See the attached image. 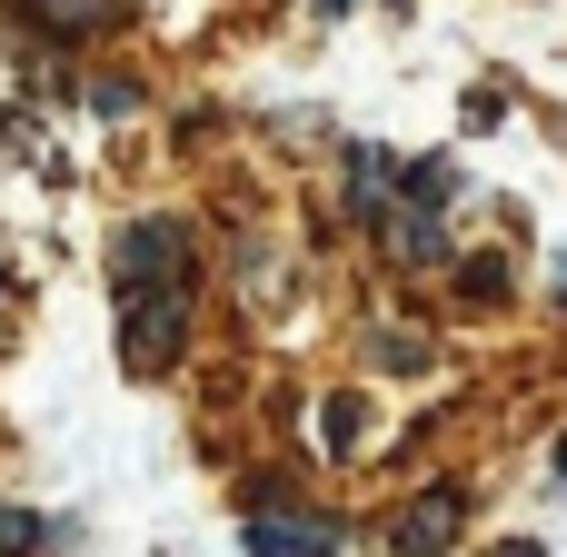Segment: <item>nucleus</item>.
I'll return each instance as SVG.
<instances>
[{
    "label": "nucleus",
    "instance_id": "nucleus-1",
    "mask_svg": "<svg viewBox=\"0 0 567 557\" xmlns=\"http://www.w3.org/2000/svg\"><path fill=\"white\" fill-rule=\"evenodd\" d=\"M189 269H199V229H189V219H130V229L110 239L120 299H140V289H189Z\"/></svg>",
    "mask_w": 567,
    "mask_h": 557
},
{
    "label": "nucleus",
    "instance_id": "nucleus-2",
    "mask_svg": "<svg viewBox=\"0 0 567 557\" xmlns=\"http://www.w3.org/2000/svg\"><path fill=\"white\" fill-rule=\"evenodd\" d=\"M468 478H429L399 518H389V557H449L458 538H468Z\"/></svg>",
    "mask_w": 567,
    "mask_h": 557
},
{
    "label": "nucleus",
    "instance_id": "nucleus-3",
    "mask_svg": "<svg viewBox=\"0 0 567 557\" xmlns=\"http://www.w3.org/2000/svg\"><path fill=\"white\" fill-rule=\"evenodd\" d=\"M120 319H130V339H120V359L150 379V369H169L179 349H189V289H140V299H120Z\"/></svg>",
    "mask_w": 567,
    "mask_h": 557
},
{
    "label": "nucleus",
    "instance_id": "nucleus-4",
    "mask_svg": "<svg viewBox=\"0 0 567 557\" xmlns=\"http://www.w3.org/2000/svg\"><path fill=\"white\" fill-rule=\"evenodd\" d=\"M239 557H339V528L329 518H299V508H279L269 488L239 508Z\"/></svg>",
    "mask_w": 567,
    "mask_h": 557
},
{
    "label": "nucleus",
    "instance_id": "nucleus-5",
    "mask_svg": "<svg viewBox=\"0 0 567 557\" xmlns=\"http://www.w3.org/2000/svg\"><path fill=\"white\" fill-rule=\"evenodd\" d=\"M339 199H349V219H369V229H379V219L409 199V169H399L389 149H369V140H359V149L339 159Z\"/></svg>",
    "mask_w": 567,
    "mask_h": 557
},
{
    "label": "nucleus",
    "instance_id": "nucleus-6",
    "mask_svg": "<svg viewBox=\"0 0 567 557\" xmlns=\"http://www.w3.org/2000/svg\"><path fill=\"white\" fill-rule=\"evenodd\" d=\"M439 209H449V199H419V189H409V199L379 219V249H389L399 269H439V259H449V219H439Z\"/></svg>",
    "mask_w": 567,
    "mask_h": 557
},
{
    "label": "nucleus",
    "instance_id": "nucleus-7",
    "mask_svg": "<svg viewBox=\"0 0 567 557\" xmlns=\"http://www.w3.org/2000/svg\"><path fill=\"white\" fill-rule=\"evenodd\" d=\"M90 110H100V120H130V110H140V80L100 70V80H90Z\"/></svg>",
    "mask_w": 567,
    "mask_h": 557
},
{
    "label": "nucleus",
    "instance_id": "nucleus-8",
    "mask_svg": "<svg viewBox=\"0 0 567 557\" xmlns=\"http://www.w3.org/2000/svg\"><path fill=\"white\" fill-rule=\"evenodd\" d=\"M40 538H50V528H40L30 508H0V548H10V557H30V548H40Z\"/></svg>",
    "mask_w": 567,
    "mask_h": 557
},
{
    "label": "nucleus",
    "instance_id": "nucleus-9",
    "mask_svg": "<svg viewBox=\"0 0 567 557\" xmlns=\"http://www.w3.org/2000/svg\"><path fill=\"white\" fill-rule=\"evenodd\" d=\"M458 289H468V299H508V269H498V259H468Z\"/></svg>",
    "mask_w": 567,
    "mask_h": 557
},
{
    "label": "nucleus",
    "instance_id": "nucleus-10",
    "mask_svg": "<svg viewBox=\"0 0 567 557\" xmlns=\"http://www.w3.org/2000/svg\"><path fill=\"white\" fill-rule=\"evenodd\" d=\"M379 369H429V339H379Z\"/></svg>",
    "mask_w": 567,
    "mask_h": 557
},
{
    "label": "nucleus",
    "instance_id": "nucleus-11",
    "mask_svg": "<svg viewBox=\"0 0 567 557\" xmlns=\"http://www.w3.org/2000/svg\"><path fill=\"white\" fill-rule=\"evenodd\" d=\"M329 448H359V399H329Z\"/></svg>",
    "mask_w": 567,
    "mask_h": 557
},
{
    "label": "nucleus",
    "instance_id": "nucleus-12",
    "mask_svg": "<svg viewBox=\"0 0 567 557\" xmlns=\"http://www.w3.org/2000/svg\"><path fill=\"white\" fill-rule=\"evenodd\" d=\"M548 478H558V488H567V429H558V448H548Z\"/></svg>",
    "mask_w": 567,
    "mask_h": 557
},
{
    "label": "nucleus",
    "instance_id": "nucleus-13",
    "mask_svg": "<svg viewBox=\"0 0 567 557\" xmlns=\"http://www.w3.org/2000/svg\"><path fill=\"white\" fill-rule=\"evenodd\" d=\"M339 10H349V0H319V20H339Z\"/></svg>",
    "mask_w": 567,
    "mask_h": 557
},
{
    "label": "nucleus",
    "instance_id": "nucleus-14",
    "mask_svg": "<svg viewBox=\"0 0 567 557\" xmlns=\"http://www.w3.org/2000/svg\"><path fill=\"white\" fill-rule=\"evenodd\" d=\"M498 557H538V548H528V538H518V548H498Z\"/></svg>",
    "mask_w": 567,
    "mask_h": 557
}]
</instances>
